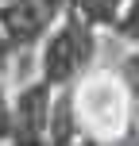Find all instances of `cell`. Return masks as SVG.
Instances as JSON below:
<instances>
[{"instance_id": "obj_1", "label": "cell", "mask_w": 139, "mask_h": 146, "mask_svg": "<svg viewBox=\"0 0 139 146\" xmlns=\"http://www.w3.org/2000/svg\"><path fill=\"white\" fill-rule=\"evenodd\" d=\"M93 58H97V27L73 8H66V15L43 38V62H39L43 73L39 77L50 81L54 88H66L89 69Z\"/></svg>"}, {"instance_id": "obj_2", "label": "cell", "mask_w": 139, "mask_h": 146, "mask_svg": "<svg viewBox=\"0 0 139 146\" xmlns=\"http://www.w3.org/2000/svg\"><path fill=\"white\" fill-rule=\"evenodd\" d=\"M70 0H0V27H4L12 50L43 42L54 23L66 15Z\"/></svg>"}, {"instance_id": "obj_3", "label": "cell", "mask_w": 139, "mask_h": 146, "mask_svg": "<svg viewBox=\"0 0 139 146\" xmlns=\"http://www.w3.org/2000/svg\"><path fill=\"white\" fill-rule=\"evenodd\" d=\"M50 104H54V85L39 77L27 85L12 104V123H8V139L12 142H46L50 131Z\"/></svg>"}, {"instance_id": "obj_4", "label": "cell", "mask_w": 139, "mask_h": 146, "mask_svg": "<svg viewBox=\"0 0 139 146\" xmlns=\"http://www.w3.org/2000/svg\"><path fill=\"white\" fill-rule=\"evenodd\" d=\"M70 139H73V92L66 85L62 96L50 104V131H46V142H70Z\"/></svg>"}, {"instance_id": "obj_5", "label": "cell", "mask_w": 139, "mask_h": 146, "mask_svg": "<svg viewBox=\"0 0 139 146\" xmlns=\"http://www.w3.org/2000/svg\"><path fill=\"white\" fill-rule=\"evenodd\" d=\"M70 8L77 15H85L93 27H112L124 12V0H70Z\"/></svg>"}, {"instance_id": "obj_6", "label": "cell", "mask_w": 139, "mask_h": 146, "mask_svg": "<svg viewBox=\"0 0 139 146\" xmlns=\"http://www.w3.org/2000/svg\"><path fill=\"white\" fill-rule=\"evenodd\" d=\"M112 31H116L120 38H128V42L139 46V0H124V12L112 23Z\"/></svg>"}, {"instance_id": "obj_7", "label": "cell", "mask_w": 139, "mask_h": 146, "mask_svg": "<svg viewBox=\"0 0 139 146\" xmlns=\"http://www.w3.org/2000/svg\"><path fill=\"white\" fill-rule=\"evenodd\" d=\"M124 85H128V92L139 100V50L132 54V58H124Z\"/></svg>"}, {"instance_id": "obj_8", "label": "cell", "mask_w": 139, "mask_h": 146, "mask_svg": "<svg viewBox=\"0 0 139 146\" xmlns=\"http://www.w3.org/2000/svg\"><path fill=\"white\" fill-rule=\"evenodd\" d=\"M8 123H12V104L4 100V88H0V142L8 139Z\"/></svg>"}, {"instance_id": "obj_9", "label": "cell", "mask_w": 139, "mask_h": 146, "mask_svg": "<svg viewBox=\"0 0 139 146\" xmlns=\"http://www.w3.org/2000/svg\"><path fill=\"white\" fill-rule=\"evenodd\" d=\"M12 54H15V50H12V42H8V35H4V27H0V69L8 66V58H12Z\"/></svg>"}]
</instances>
